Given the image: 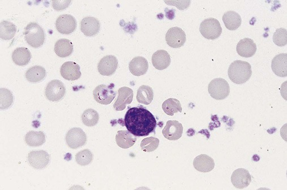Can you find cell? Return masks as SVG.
<instances>
[{
	"label": "cell",
	"mask_w": 287,
	"mask_h": 190,
	"mask_svg": "<svg viewBox=\"0 0 287 190\" xmlns=\"http://www.w3.org/2000/svg\"><path fill=\"white\" fill-rule=\"evenodd\" d=\"M124 123L127 130L135 136H148L155 132L157 126L156 118L143 106L128 110Z\"/></svg>",
	"instance_id": "6da1fadb"
},
{
	"label": "cell",
	"mask_w": 287,
	"mask_h": 190,
	"mask_svg": "<svg viewBox=\"0 0 287 190\" xmlns=\"http://www.w3.org/2000/svg\"><path fill=\"white\" fill-rule=\"evenodd\" d=\"M229 79L236 84H242L248 82L252 75L251 66L245 61L237 60L233 62L228 68Z\"/></svg>",
	"instance_id": "7a4b0ae2"
},
{
	"label": "cell",
	"mask_w": 287,
	"mask_h": 190,
	"mask_svg": "<svg viewBox=\"0 0 287 190\" xmlns=\"http://www.w3.org/2000/svg\"><path fill=\"white\" fill-rule=\"evenodd\" d=\"M24 34L25 40L33 48H40L45 42V32L42 26L36 23H30L26 26Z\"/></svg>",
	"instance_id": "3957f363"
},
{
	"label": "cell",
	"mask_w": 287,
	"mask_h": 190,
	"mask_svg": "<svg viewBox=\"0 0 287 190\" xmlns=\"http://www.w3.org/2000/svg\"><path fill=\"white\" fill-rule=\"evenodd\" d=\"M208 90L212 98L216 100H223L229 96L230 86L226 80L216 78L210 82Z\"/></svg>",
	"instance_id": "277c9868"
},
{
	"label": "cell",
	"mask_w": 287,
	"mask_h": 190,
	"mask_svg": "<svg viewBox=\"0 0 287 190\" xmlns=\"http://www.w3.org/2000/svg\"><path fill=\"white\" fill-rule=\"evenodd\" d=\"M200 30L203 37L209 40H215L222 34V28L217 20L210 18L202 22Z\"/></svg>",
	"instance_id": "5b68a950"
},
{
	"label": "cell",
	"mask_w": 287,
	"mask_h": 190,
	"mask_svg": "<svg viewBox=\"0 0 287 190\" xmlns=\"http://www.w3.org/2000/svg\"><path fill=\"white\" fill-rule=\"evenodd\" d=\"M95 100L101 104L108 105L115 98L116 92L114 91V85L101 84L96 86L93 91Z\"/></svg>",
	"instance_id": "8992f818"
},
{
	"label": "cell",
	"mask_w": 287,
	"mask_h": 190,
	"mask_svg": "<svg viewBox=\"0 0 287 190\" xmlns=\"http://www.w3.org/2000/svg\"><path fill=\"white\" fill-rule=\"evenodd\" d=\"M66 142L68 146L72 149L81 148L87 142V136L80 128H74L66 134Z\"/></svg>",
	"instance_id": "52a82bcc"
},
{
	"label": "cell",
	"mask_w": 287,
	"mask_h": 190,
	"mask_svg": "<svg viewBox=\"0 0 287 190\" xmlns=\"http://www.w3.org/2000/svg\"><path fill=\"white\" fill-rule=\"evenodd\" d=\"M66 94V88L58 80H54L48 84L46 89L47 98L52 102H58L63 99Z\"/></svg>",
	"instance_id": "ba28073f"
},
{
	"label": "cell",
	"mask_w": 287,
	"mask_h": 190,
	"mask_svg": "<svg viewBox=\"0 0 287 190\" xmlns=\"http://www.w3.org/2000/svg\"><path fill=\"white\" fill-rule=\"evenodd\" d=\"M77 23L71 15L63 14L59 16L56 22V28L59 32L69 34L73 33L77 28Z\"/></svg>",
	"instance_id": "9c48e42d"
},
{
	"label": "cell",
	"mask_w": 287,
	"mask_h": 190,
	"mask_svg": "<svg viewBox=\"0 0 287 190\" xmlns=\"http://www.w3.org/2000/svg\"><path fill=\"white\" fill-rule=\"evenodd\" d=\"M166 40L168 45L171 48H179L186 42V34L182 28L176 26L168 30Z\"/></svg>",
	"instance_id": "30bf717a"
},
{
	"label": "cell",
	"mask_w": 287,
	"mask_h": 190,
	"mask_svg": "<svg viewBox=\"0 0 287 190\" xmlns=\"http://www.w3.org/2000/svg\"><path fill=\"white\" fill-rule=\"evenodd\" d=\"M28 162L29 164L37 170H43L49 164L50 156L46 152L35 151L29 154Z\"/></svg>",
	"instance_id": "8fae6325"
},
{
	"label": "cell",
	"mask_w": 287,
	"mask_h": 190,
	"mask_svg": "<svg viewBox=\"0 0 287 190\" xmlns=\"http://www.w3.org/2000/svg\"><path fill=\"white\" fill-rule=\"evenodd\" d=\"M118 67V60L115 56H106L101 59L98 65L99 72L103 76L112 75Z\"/></svg>",
	"instance_id": "7c38bea8"
},
{
	"label": "cell",
	"mask_w": 287,
	"mask_h": 190,
	"mask_svg": "<svg viewBox=\"0 0 287 190\" xmlns=\"http://www.w3.org/2000/svg\"><path fill=\"white\" fill-rule=\"evenodd\" d=\"M118 96L113 108L117 112L123 111L126 107L127 104L131 103L133 98V91L128 87H122L118 90Z\"/></svg>",
	"instance_id": "4fadbf2b"
},
{
	"label": "cell",
	"mask_w": 287,
	"mask_h": 190,
	"mask_svg": "<svg viewBox=\"0 0 287 190\" xmlns=\"http://www.w3.org/2000/svg\"><path fill=\"white\" fill-rule=\"evenodd\" d=\"M183 126L182 124L176 120H169L163 130L162 134L165 138L170 140H177L182 138Z\"/></svg>",
	"instance_id": "5bb4252c"
},
{
	"label": "cell",
	"mask_w": 287,
	"mask_h": 190,
	"mask_svg": "<svg viewBox=\"0 0 287 190\" xmlns=\"http://www.w3.org/2000/svg\"><path fill=\"white\" fill-rule=\"evenodd\" d=\"M61 76L69 81L77 80L81 76L79 66L74 62H66L60 68Z\"/></svg>",
	"instance_id": "9a60e30c"
},
{
	"label": "cell",
	"mask_w": 287,
	"mask_h": 190,
	"mask_svg": "<svg viewBox=\"0 0 287 190\" xmlns=\"http://www.w3.org/2000/svg\"><path fill=\"white\" fill-rule=\"evenodd\" d=\"M231 182L236 188L242 189L249 186L251 182V176L248 170L239 168L233 172Z\"/></svg>",
	"instance_id": "2e32d148"
},
{
	"label": "cell",
	"mask_w": 287,
	"mask_h": 190,
	"mask_svg": "<svg viewBox=\"0 0 287 190\" xmlns=\"http://www.w3.org/2000/svg\"><path fill=\"white\" fill-rule=\"evenodd\" d=\"M81 30L82 32L85 36L87 37L94 36L100 32V22L94 17H86L81 21Z\"/></svg>",
	"instance_id": "e0dca14e"
},
{
	"label": "cell",
	"mask_w": 287,
	"mask_h": 190,
	"mask_svg": "<svg viewBox=\"0 0 287 190\" xmlns=\"http://www.w3.org/2000/svg\"><path fill=\"white\" fill-rule=\"evenodd\" d=\"M236 50L238 54L241 56L250 58L257 52V46L252 39L245 38L237 44Z\"/></svg>",
	"instance_id": "ac0fdd59"
},
{
	"label": "cell",
	"mask_w": 287,
	"mask_h": 190,
	"mask_svg": "<svg viewBox=\"0 0 287 190\" xmlns=\"http://www.w3.org/2000/svg\"><path fill=\"white\" fill-rule=\"evenodd\" d=\"M193 166L197 170L208 173L214 170L215 162L213 158L207 154H202L194 158Z\"/></svg>",
	"instance_id": "d6986e66"
},
{
	"label": "cell",
	"mask_w": 287,
	"mask_h": 190,
	"mask_svg": "<svg viewBox=\"0 0 287 190\" xmlns=\"http://www.w3.org/2000/svg\"><path fill=\"white\" fill-rule=\"evenodd\" d=\"M287 54L282 53L276 56L273 58L271 64L272 72L277 76L284 78L287 75Z\"/></svg>",
	"instance_id": "ffe728a7"
},
{
	"label": "cell",
	"mask_w": 287,
	"mask_h": 190,
	"mask_svg": "<svg viewBox=\"0 0 287 190\" xmlns=\"http://www.w3.org/2000/svg\"><path fill=\"white\" fill-rule=\"evenodd\" d=\"M130 73L136 76H142L147 73L149 64L143 56H136L132 60L129 65Z\"/></svg>",
	"instance_id": "44dd1931"
},
{
	"label": "cell",
	"mask_w": 287,
	"mask_h": 190,
	"mask_svg": "<svg viewBox=\"0 0 287 190\" xmlns=\"http://www.w3.org/2000/svg\"><path fill=\"white\" fill-rule=\"evenodd\" d=\"M171 62V56L166 50H158L153 55V64L154 67L158 70L166 69L169 67Z\"/></svg>",
	"instance_id": "7402d4cb"
},
{
	"label": "cell",
	"mask_w": 287,
	"mask_h": 190,
	"mask_svg": "<svg viewBox=\"0 0 287 190\" xmlns=\"http://www.w3.org/2000/svg\"><path fill=\"white\" fill-rule=\"evenodd\" d=\"M32 58V54L29 48L22 47L16 48L12 54V60L14 63L20 66L27 65Z\"/></svg>",
	"instance_id": "603a6c76"
},
{
	"label": "cell",
	"mask_w": 287,
	"mask_h": 190,
	"mask_svg": "<svg viewBox=\"0 0 287 190\" xmlns=\"http://www.w3.org/2000/svg\"><path fill=\"white\" fill-rule=\"evenodd\" d=\"M136 140L135 136L129 131L119 130L116 136V141L119 147L129 148L133 146Z\"/></svg>",
	"instance_id": "cb8c5ba5"
},
{
	"label": "cell",
	"mask_w": 287,
	"mask_h": 190,
	"mask_svg": "<svg viewBox=\"0 0 287 190\" xmlns=\"http://www.w3.org/2000/svg\"><path fill=\"white\" fill-rule=\"evenodd\" d=\"M55 52L56 54L61 58L70 56L73 52L72 42L66 38L59 40L55 44Z\"/></svg>",
	"instance_id": "d4e9b609"
},
{
	"label": "cell",
	"mask_w": 287,
	"mask_h": 190,
	"mask_svg": "<svg viewBox=\"0 0 287 190\" xmlns=\"http://www.w3.org/2000/svg\"><path fill=\"white\" fill-rule=\"evenodd\" d=\"M223 21L228 30H235L240 28L242 20L240 16L237 12L228 11L223 15Z\"/></svg>",
	"instance_id": "484cf974"
},
{
	"label": "cell",
	"mask_w": 287,
	"mask_h": 190,
	"mask_svg": "<svg viewBox=\"0 0 287 190\" xmlns=\"http://www.w3.org/2000/svg\"><path fill=\"white\" fill-rule=\"evenodd\" d=\"M47 76L45 68L41 66H35L30 68L25 74L28 81L32 83H37L42 82Z\"/></svg>",
	"instance_id": "4316f807"
},
{
	"label": "cell",
	"mask_w": 287,
	"mask_h": 190,
	"mask_svg": "<svg viewBox=\"0 0 287 190\" xmlns=\"http://www.w3.org/2000/svg\"><path fill=\"white\" fill-rule=\"evenodd\" d=\"M25 140L29 146L39 147L46 142V136L41 131H30L25 136Z\"/></svg>",
	"instance_id": "83f0119b"
},
{
	"label": "cell",
	"mask_w": 287,
	"mask_h": 190,
	"mask_svg": "<svg viewBox=\"0 0 287 190\" xmlns=\"http://www.w3.org/2000/svg\"><path fill=\"white\" fill-rule=\"evenodd\" d=\"M154 98V91L151 87L142 86L139 88L136 95V100L139 104L149 105Z\"/></svg>",
	"instance_id": "f1b7e54d"
},
{
	"label": "cell",
	"mask_w": 287,
	"mask_h": 190,
	"mask_svg": "<svg viewBox=\"0 0 287 190\" xmlns=\"http://www.w3.org/2000/svg\"><path fill=\"white\" fill-rule=\"evenodd\" d=\"M16 26L11 22L4 20L0 24V36L4 40H10L15 37Z\"/></svg>",
	"instance_id": "f546056e"
},
{
	"label": "cell",
	"mask_w": 287,
	"mask_h": 190,
	"mask_svg": "<svg viewBox=\"0 0 287 190\" xmlns=\"http://www.w3.org/2000/svg\"><path fill=\"white\" fill-rule=\"evenodd\" d=\"M163 111L169 116H174L178 112H182L183 108L180 102L175 98L168 99L162 104Z\"/></svg>",
	"instance_id": "4dcf8cb0"
},
{
	"label": "cell",
	"mask_w": 287,
	"mask_h": 190,
	"mask_svg": "<svg viewBox=\"0 0 287 190\" xmlns=\"http://www.w3.org/2000/svg\"><path fill=\"white\" fill-rule=\"evenodd\" d=\"M99 120V114L94 109L85 110L82 116L83 123L88 127L94 126L98 124Z\"/></svg>",
	"instance_id": "1f68e13d"
},
{
	"label": "cell",
	"mask_w": 287,
	"mask_h": 190,
	"mask_svg": "<svg viewBox=\"0 0 287 190\" xmlns=\"http://www.w3.org/2000/svg\"><path fill=\"white\" fill-rule=\"evenodd\" d=\"M93 160V154L89 150L86 149L79 152L76 156V160L79 165L86 166L89 165Z\"/></svg>",
	"instance_id": "d6a6232c"
},
{
	"label": "cell",
	"mask_w": 287,
	"mask_h": 190,
	"mask_svg": "<svg viewBox=\"0 0 287 190\" xmlns=\"http://www.w3.org/2000/svg\"><path fill=\"white\" fill-rule=\"evenodd\" d=\"M159 144H160V140L151 136L142 140L140 148L145 152H153L158 148Z\"/></svg>",
	"instance_id": "836d02e7"
},
{
	"label": "cell",
	"mask_w": 287,
	"mask_h": 190,
	"mask_svg": "<svg viewBox=\"0 0 287 190\" xmlns=\"http://www.w3.org/2000/svg\"><path fill=\"white\" fill-rule=\"evenodd\" d=\"M1 96H0V100H1V109L6 110L10 108L13 102V96L12 92L5 88H2Z\"/></svg>",
	"instance_id": "e575fe53"
},
{
	"label": "cell",
	"mask_w": 287,
	"mask_h": 190,
	"mask_svg": "<svg viewBox=\"0 0 287 190\" xmlns=\"http://www.w3.org/2000/svg\"><path fill=\"white\" fill-rule=\"evenodd\" d=\"M273 42L277 46H286L287 44L286 30L282 28L276 29V32L273 35Z\"/></svg>",
	"instance_id": "d590c367"
},
{
	"label": "cell",
	"mask_w": 287,
	"mask_h": 190,
	"mask_svg": "<svg viewBox=\"0 0 287 190\" xmlns=\"http://www.w3.org/2000/svg\"><path fill=\"white\" fill-rule=\"evenodd\" d=\"M71 1H54L52 2L53 8L57 11H62L67 8Z\"/></svg>",
	"instance_id": "8d00e7d4"
}]
</instances>
